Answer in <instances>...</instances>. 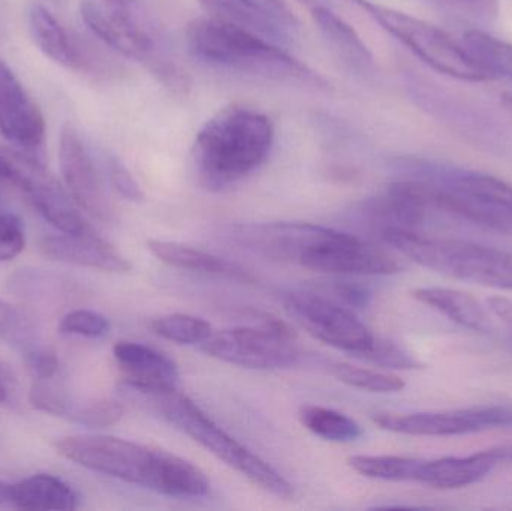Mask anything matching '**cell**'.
Segmentation results:
<instances>
[{
	"mask_svg": "<svg viewBox=\"0 0 512 511\" xmlns=\"http://www.w3.org/2000/svg\"><path fill=\"white\" fill-rule=\"evenodd\" d=\"M487 305H489L490 311L499 318V320L504 321L505 324L512 327V300L507 299V297L495 296L490 297L487 300Z\"/></svg>",
	"mask_w": 512,
	"mask_h": 511,
	"instance_id": "obj_40",
	"label": "cell"
},
{
	"mask_svg": "<svg viewBox=\"0 0 512 511\" xmlns=\"http://www.w3.org/2000/svg\"><path fill=\"white\" fill-rule=\"evenodd\" d=\"M298 419L307 431L316 437L336 443H348L361 437L360 425L346 414L318 405H304L298 411Z\"/></svg>",
	"mask_w": 512,
	"mask_h": 511,
	"instance_id": "obj_24",
	"label": "cell"
},
{
	"mask_svg": "<svg viewBox=\"0 0 512 511\" xmlns=\"http://www.w3.org/2000/svg\"><path fill=\"white\" fill-rule=\"evenodd\" d=\"M57 452L87 470L174 498H203L210 492L206 474L186 459L161 449L108 435H72Z\"/></svg>",
	"mask_w": 512,
	"mask_h": 511,
	"instance_id": "obj_1",
	"label": "cell"
},
{
	"mask_svg": "<svg viewBox=\"0 0 512 511\" xmlns=\"http://www.w3.org/2000/svg\"><path fill=\"white\" fill-rule=\"evenodd\" d=\"M0 132L23 149H38L45 137V120L12 71L0 84Z\"/></svg>",
	"mask_w": 512,
	"mask_h": 511,
	"instance_id": "obj_15",
	"label": "cell"
},
{
	"mask_svg": "<svg viewBox=\"0 0 512 511\" xmlns=\"http://www.w3.org/2000/svg\"><path fill=\"white\" fill-rule=\"evenodd\" d=\"M143 396L149 398L150 404L161 414L162 419L197 441L228 467L239 471L249 482L282 500L289 501L294 498V489L288 480L283 479L280 473L252 453L248 447L219 428L191 398L179 392L177 387Z\"/></svg>",
	"mask_w": 512,
	"mask_h": 511,
	"instance_id": "obj_6",
	"label": "cell"
},
{
	"mask_svg": "<svg viewBox=\"0 0 512 511\" xmlns=\"http://www.w3.org/2000/svg\"><path fill=\"white\" fill-rule=\"evenodd\" d=\"M325 296L355 311V309L366 308L370 303L372 294H370V291L367 290L366 287H361V285L358 284H351V282H334L330 290H328V294H325Z\"/></svg>",
	"mask_w": 512,
	"mask_h": 511,
	"instance_id": "obj_38",
	"label": "cell"
},
{
	"mask_svg": "<svg viewBox=\"0 0 512 511\" xmlns=\"http://www.w3.org/2000/svg\"><path fill=\"white\" fill-rule=\"evenodd\" d=\"M373 422L394 434L412 437H457L512 426L511 407H475L436 413H379Z\"/></svg>",
	"mask_w": 512,
	"mask_h": 511,
	"instance_id": "obj_10",
	"label": "cell"
},
{
	"mask_svg": "<svg viewBox=\"0 0 512 511\" xmlns=\"http://www.w3.org/2000/svg\"><path fill=\"white\" fill-rule=\"evenodd\" d=\"M108 171H110V180L113 183L114 189L125 200L132 201V203L144 201L143 189H141L135 177L132 176L131 171L126 168L122 161H119L117 158H111Z\"/></svg>",
	"mask_w": 512,
	"mask_h": 511,
	"instance_id": "obj_37",
	"label": "cell"
},
{
	"mask_svg": "<svg viewBox=\"0 0 512 511\" xmlns=\"http://www.w3.org/2000/svg\"><path fill=\"white\" fill-rule=\"evenodd\" d=\"M504 102L507 105H510L512 107V93H508V95H504Z\"/></svg>",
	"mask_w": 512,
	"mask_h": 511,
	"instance_id": "obj_45",
	"label": "cell"
},
{
	"mask_svg": "<svg viewBox=\"0 0 512 511\" xmlns=\"http://www.w3.org/2000/svg\"><path fill=\"white\" fill-rule=\"evenodd\" d=\"M186 42L195 59L224 71L268 80L325 84L309 66L276 42L213 15L191 21Z\"/></svg>",
	"mask_w": 512,
	"mask_h": 511,
	"instance_id": "obj_3",
	"label": "cell"
},
{
	"mask_svg": "<svg viewBox=\"0 0 512 511\" xmlns=\"http://www.w3.org/2000/svg\"><path fill=\"white\" fill-rule=\"evenodd\" d=\"M11 72V69H9V66L6 65L5 62H3L2 59H0V84H2V81L5 80L6 75Z\"/></svg>",
	"mask_w": 512,
	"mask_h": 511,
	"instance_id": "obj_43",
	"label": "cell"
},
{
	"mask_svg": "<svg viewBox=\"0 0 512 511\" xmlns=\"http://www.w3.org/2000/svg\"><path fill=\"white\" fill-rule=\"evenodd\" d=\"M363 9L379 27L402 42L415 56L441 74L462 81L489 80L468 51L435 24L373 0H346Z\"/></svg>",
	"mask_w": 512,
	"mask_h": 511,
	"instance_id": "obj_7",
	"label": "cell"
},
{
	"mask_svg": "<svg viewBox=\"0 0 512 511\" xmlns=\"http://www.w3.org/2000/svg\"><path fill=\"white\" fill-rule=\"evenodd\" d=\"M60 332L81 338L101 339L110 333V321L104 315L89 309L69 312L60 321Z\"/></svg>",
	"mask_w": 512,
	"mask_h": 511,
	"instance_id": "obj_31",
	"label": "cell"
},
{
	"mask_svg": "<svg viewBox=\"0 0 512 511\" xmlns=\"http://www.w3.org/2000/svg\"><path fill=\"white\" fill-rule=\"evenodd\" d=\"M463 47L487 77H501L512 81V44L501 41L483 30H468L463 36Z\"/></svg>",
	"mask_w": 512,
	"mask_h": 511,
	"instance_id": "obj_23",
	"label": "cell"
},
{
	"mask_svg": "<svg viewBox=\"0 0 512 511\" xmlns=\"http://www.w3.org/2000/svg\"><path fill=\"white\" fill-rule=\"evenodd\" d=\"M213 359L248 369H285L295 366L301 353L288 324L267 318L261 327H233L213 330L200 345Z\"/></svg>",
	"mask_w": 512,
	"mask_h": 511,
	"instance_id": "obj_8",
	"label": "cell"
},
{
	"mask_svg": "<svg viewBox=\"0 0 512 511\" xmlns=\"http://www.w3.org/2000/svg\"><path fill=\"white\" fill-rule=\"evenodd\" d=\"M72 417L75 422L87 428H108L122 419L123 407L119 402L104 399L81 408Z\"/></svg>",
	"mask_w": 512,
	"mask_h": 511,
	"instance_id": "obj_35",
	"label": "cell"
},
{
	"mask_svg": "<svg viewBox=\"0 0 512 511\" xmlns=\"http://www.w3.org/2000/svg\"><path fill=\"white\" fill-rule=\"evenodd\" d=\"M113 354L122 371L123 383L134 392L150 395L176 389L179 369L167 354L129 341L117 342Z\"/></svg>",
	"mask_w": 512,
	"mask_h": 511,
	"instance_id": "obj_14",
	"label": "cell"
},
{
	"mask_svg": "<svg viewBox=\"0 0 512 511\" xmlns=\"http://www.w3.org/2000/svg\"><path fill=\"white\" fill-rule=\"evenodd\" d=\"M312 15L331 50L351 71L360 75L370 74L373 71L375 59L372 51L364 44L363 39L351 24L346 23L342 17L334 14L322 3L313 6Z\"/></svg>",
	"mask_w": 512,
	"mask_h": 511,
	"instance_id": "obj_20",
	"label": "cell"
},
{
	"mask_svg": "<svg viewBox=\"0 0 512 511\" xmlns=\"http://www.w3.org/2000/svg\"><path fill=\"white\" fill-rule=\"evenodd\" d=\"M286 311L313 338L351 356L366 351L372 345L373 333L361 323L351 308L330 299L325 294L300 291L286 297Z\"/></svg>",
	"mask_w": 512,
	"mask_h": 511,
	"instance_id": "obj_9",
	"label": "cell"
},
{
	"mask_svg": "<svg viewBox=\"0 0 512 511\" xmlns=\"http://www.w3.org/2000/svg\"><path fill=\"white\" fill-rule=\"evenodd\" d=\"M26 245L23 222L0 201V263L12 260Z\"/></svg>",
	"mask_w": 512,
	"mask_h": 511,
	"instance_id": "obj_33",
	"label": "cell"
},
{
	"mask_svg": "<svg viewBox=\"0 0 512 511\" xmlns=\"http://www.w3.org/2000/svg\"><path fill=\"white\" fill-rule=\"evenodd\" d=\"M436 2L456 3V5L474 6V5H478V3L484 2V0H436Z\"/></svg>",
	"mask_w": 512,
	"mask_h": 511,
	"instance_id": "obj_42",
	"label": "cell"
},
{
	"mask_svg": "<svg viewBox=\"0 0 512 511\" xmlns=\"http://www.w3.org/2000/svg\"><path fill=\"white\" fill-rule=\"evenodd\" d=\"M0 341L26 353L38 345L32 323L14 306L0 300Z\"/></svg>",
	"mask_w": 512,
	"mask_h": 511,
	"instance_id": "obj_29",
	"label": "cell"
},
{
	"mask_svg": "<svg viewBox=\"0 0 512 511\" xmlns=\"http://www.w3.org/2000/svg\"><path fill=\"white\" fill-rule=\"evenodd\" d=\"M147 248L159 261L176 269L222 276V278L245 282V284L255 282V276L245 267L200 249L189 248L180 243L165 242V240H149Z\"/></svg>",
	"mask_w": 512,
	"mask_h": 511,
	"instance_id": "obj_19",
	"label": "cell"
},
{
	"mask_svg": "<svg viewBox=\"0 0 512 511\" xmlns=\"http://www.w3.org/2000/svg\"><path fill=\"white\" fill-rule=\"evenodd\" d=\"M300 266L340 275L385 276L403 270L402 261L390 252L342 231L309 252Z\"/></svg>",
	"mask_w": 512,
	"mask_h": 511,
	"instance_id": "obj_11",
	"label": "cell"
},
{
	"mask_svg": "<svg viewBox=\"0 0 512 511\" xmlns=\"http://www.w3.org/2000/svg\"><path fill=\"white\" fill-rule=\"evenodd\" d=\"M24 359L36 380L56 378V375L59 374V359H57L56 353L45 345L38 344L30 348L24 353Z\"/></svg>",
	"mask_w": 512,
	"mask_h": 511,
	"instance_id": "obj_36",
	"label": "cell"
},
{
	"mask_svg": "<svg viewBox=\"0 0 512 511\" xmlns=\"http://www.w3.org/2000/svg\"><path fill=\"white\" fill-rule=\"evenodd\" d=\"M412 297L472 332L490 333L493 330V323L486 309L466 291L424 287L412 291Z\"/></svg>",
	"mask_w": 512,
	"mask_h": 511,
	"instance_id": "obj_21",
	"label": "cell"
},
{
	"mask_svg": "<svg viewBox=\"0 0 512 511\" xmlns=\"http://www.w3.org/2000/svg\"><path fill=\"white\" fill-rule=\"evenodd\" d=\"M357 359L366 360L372 365L387 369L411 371V369L423 368V363L415 359L408 351L393 342L378 338L373 339L372 345L363 353L358 354Z\"/></svg>",
	"mask_w": 512,
	"mask_h": 511,
	"instance_id": "obj_30",
	"label": "cell"
},
{
	"mask_svg": "<svg viewBox=\"0 0 512 511\" xmlns=\"http://www.w3.org/2000/svg\"><path fill=\"white\" fill-rule=\"evenodd\" d=\"M11 504V485L0 480V506Z\"/></svg>",
	"mask_w": 512,
	"mask_h": 511,
	"instance_id": "obj_41",
	"label": "cell"
},
{
	"mask_svg": "<svg viewBox=\"0 0 512 511\" xmlns=\"http://www.w3.org/2000/svg\"><path fill=\"white\" fill-rule=\"evenodd\" d=\"M333 377L355 389L372 393H396L405 389V381L397 375L373 369L358 368L348 363H334L330 366Z\"/></svg>",
	"mask_w": 512,
	"mask_h": 511,
	"instance_id": "obj_28",
	"label": "cell"
},
{
	"mask_svg": "<svg viewBox=\"0 0 512 511\" xmlns=\"http://www.w3.org/2000/svg\"><path fill=\"white\" fill-rule=\"evenodd\" d=\"M274 141L268 116L245 105L216 113L195 137L192 162L198 182L222 191L255 171L267 159Z\"/></svg>",
	"mask_w": 512,
	"mask_h": 511,
	"instance_id": "obj_2",
	"label": "cell"
},
{
	"mask_svg": "<svg viewBox=\"0 0 512 511\" xmlns=\"http://www.w3.org/2000/svg\"><path fill=\"white\" fill-rule=\"evenodd\" d=\"M11 504L23 510H74L78 495L63 480L36 474L11 485Z\"/></svg>",
	"mask_w": 512,
	"mask_h": 511,
	"instance_id": "obj_22",
	"label": "cell"
},
{
	"mask_svg": "<svg viewBox=\"0 0 512 511\" xmlns=\"http://www.w3.org/2000/svg\"><path fill=\"white\" fill-rule=\"evenodd\" d=\"M337 230L306 222L239 225L233 239L255 254L300 264L313 249L336 236Z\"/></svg>",
	"mask_w": 512,
	"mask_h": 511,
	"instance_id": "obj_12",
	"label": "cell"
},
{
	"mask_svg": "<svg viewBox=\"0 0 512 511\" xmlns=\"http://www.w3.org/2000/svg\"><path fill=\"white\" fill-rule=\"evenodd\" d=\"M300 2L307 3V5H310L313 8V6L319 5L321 0H300Z\"/></svg>",
	"mask_w": 512,
	"mask_h": 511,
	"instance_id": "obj_44",
	"label": "cell"
},
{
	"mask_svg": "<svg viewBox=\"0 0 512 511\" xmlns=\"http://www.w3.org/2000/svg\"><path fill=\"white\" fill-rule=\"evenodd\" d=\"M59 161L63 180L75 204L99 221H113V204L105 192L95 162L74 126L66 125L62 129Z\"/></svg>",
	"mask_w": 512,
	"mask_h": 511,
	"instance_id": "obj_13",
	"label": "cell"
},
{
	"mask_svg": "<svg viewBox=\"0 0 512 511\" xmlns=\"http://www.w3.org/2000/svg\"><path fill=\"white\" fill-rule=\"evenodd\" d=\"M423 462L405 456L357 455L348 459L349 467L361 476L385 482H417Z\"/></svg>",
	"mask_w": 512,
	"mask_h": 511,
	"instance_id": "obj_25",
	"label": "cell"
},
{
	"mask_svg": "<svg viewBox=\"0 0 512 511\" xmlns=\"http://www.w3.org/2000/svg\"><path fill=\"white\" fill-rule=\"evenodd\" d=\"M29 27L33 41L48 59L74 71H86L92 65L77 39L45 6L33 5L30 8Z\"/></svg>",
	"mask_w": 512,
	"mask_h": 511,
	"instance_id": "obj_18",
	"label": "cell"
},
{
	"mask_svg": "<svg viewBox=\"0 0 512 511\" xmlns=\"http://www.w3.org/2000/svg\"><path fill=\"white\" fill-rule=\"evenodd\" d=\"M153 333L182 345H201L213 333L212 324L188 314H171L156 318L150 324Z\"/></svg>",
	"mask_w": 512,
	"mask_h": 511,
	"instance_id": "obj_27",
	"label": "cell"
},
{
	"mask_svg": "<svg viewBox=\"0 0 512 511\" xmlns=\"http://www.w3.org/2000/svg\"><path fill=\"white\" fill-rule=\"evenodd\" d=\"M382 240L414 263L450 278L512 291V254L462 240H441L406 228H385Z\"/></svg>",
	"mask_w": 512,
	"mask_h": 511,
	"instance_id": "obj_5",
	"label": "cell"
},
{
	"mask_svg": "<svg viewBox=\"0 0 512 511\" xmlns=\"http://www.w3.org/2000/svg\"><path fill=\"white\" fill-rule=\"evenodd\" d=\"M507 456L505 449H492L466 458H441L424 461L418 474V483L433 489L451 491L481 482Z\"/></svg>",
	"mask_w": 512,
	"mask_h": 511,
	"instance_id": "obj_17",
	"label": "cell"
},
{
	"mask_svg": "<svg viewBox=\"0 0 512 511\" xmlns=\"http://www.w3.org/2000/svg\"><path fill=\"white\" fill-rule=\"evenodd\" d=\"M45 257L110 273H126L131 264L110 243L93 230L80 234L45 237L41 243Z\"/></svg>",
	"mask_w": 512,
	"mask_h": 511,
	"instance_id": "obj_16",
	"label": "cell"
},
{
	"mask_svg": "<svg viewBox=\"0 0 512 511\" xmlns=\"http://www.w3.org/2000/svg\"><path fill=\"white\" fill-rule=\"evenodd\" d=\"M80 12L105 45L146 66L165 86H185L164 29L146 0H80Z\"/></svg>",
	"mask_w": 512,
	"mask_h": 511,
	"instance_id": "obj_4",
	"label": "cell"
},
{
	"mask_svg": "<svg viewBox=\"0 0 512 511\" xmlns=\"http://www.w3.org/2000/svg\"><path fill=\"white\" fill-rule=\"evenodd\" d=\"M200 2L207 14L231 21L237 26L245 27L251 32L258 33V35L276 42V44H282L289 38L288 30L282 29V27L259 17L254 12L248 11L233 0H200Z\"/></svg>",
	"mask_w": 512,
	"mask_h": 511,
	"instance_id": "obj_26",
	"label": "cell"
},
{
	"mask_svg": "<svg viewBox=\"0 0 512 511\" xmlns=\"http://www.w3.org/2000/svg\"><path fill=\"white\" fill-rule=\"evenodd\" d=\"M233 2L239 3L248 11L254 12L259 17L271 21L288 32L300 27L297 15L283 0H233Z\"/></svg>",
	"mask_w": 512,
	"mask_h": 511,
	"instance_id": "obj_34",
	"label": "cell"
},
{
	"mask_svg": "<svg viewBox=\"0 0 512 511\" xmlns=\"http://www.w3.org/2000/svg\"><path fill=\"white\" fill-rule=\"evenodd\" d=\"M18 401V381L14 371L0 360V405L15 407Z\"/></svg>",
	"mask_w": 512,
	"mask_h": 511,
	"instance_id": "obj_39",
	"label": "cell"
},
{
	"mask_svg": "<svg viewBox=\"0 0 512 511\" xmlns=\"http://www.w3.org/2000/svg\"><path fill=\"white\" fill-rule=\"evenodd\" d=\"M29 402L33 408L53 416L69 413L68 395L54 378L36 380L29 392Z\"/></svg>",
	"mask_w": 512,
	"mask_h": 511,
	"instance_id": "obj_32",
	"label": "cell"
}]
</instances>
